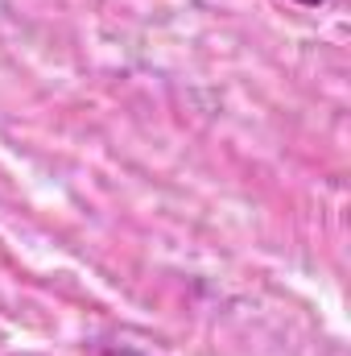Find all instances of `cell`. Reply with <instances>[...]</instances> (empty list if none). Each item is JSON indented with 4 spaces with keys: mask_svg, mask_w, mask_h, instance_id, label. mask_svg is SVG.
Returning <instances> with one entry per match:
<instances>
[{
    "mask_svg": "<svg viewBox=\"0 0 351 356\" xmlns=\"http://www.w3.org/2000/svg\"><path fill=\"white\" fill-rule=\"evenodd\" d=\"M103 356H145V353H137V348H108Z\"/></svg>",
    "mask_w": 351,
    "mask_h": 356,
    "instance_id": "6da1fadb",
    "label": "cell"
},
{
    "mask_svg": "<svg viewBox=\"0 0 351 356\" xmlns=\"http://www.w3.org/2000/svg\"><path fill=\"white\" fill-rule=\"evenodd\" d=\"M293 4H306V8H318V4H327V0H293Z\"/></svg>",
    "mask_w": 351,
    "mask_h": 356,
    "instance_id": "7a4b0ae2",
    "label": "cell"
}]
</instances>
